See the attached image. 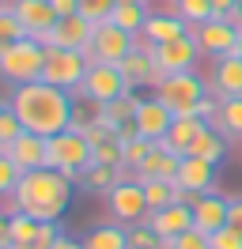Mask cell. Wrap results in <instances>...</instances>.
Returning <instances> with one entry per match:
<instances>
[{
	"label": "cell",
	"instance_id": "cell-6",
	"mask_svg": "<svg viewBox=\"0 0 242 249\" xmlns=\"http://www.w3.org/2000/svg\"><path fill=\"white\" fill-rule=\"evenodd\" d=\"M155 94L170 106L174 117H197V102H201L204 94H212V91L197 72H178V76H166L163 83L155 87Z\"/></svg>",
	"mask_w": 242,
	"mask_h": 249
},
{
	"label": "cell",
	"instance_id": "cell-20",
	"mask_svg": "<svg viewBox=\"0 0 242 249\" xmlns=\"http://www.w3.org/2000/svg\"><path fill=\"white\" fill-rule=\"evenodd\" d=\"M208 91L216 94V98H235V94H242V57L239 53H227V57L216 61L212 79H208Z\"/></svg>",
	"mask_w": 242,
	"mask_h": 249
},
{
	"label": "cell",
	"instance_id": "cell-24",
	"mask_svg": "<svg viewBox=\"0 0 242 249\" xmlns=\"http://www.w3.org/2000/svg\"><path fill=\"white\" fill-rule=\"evenodd\" d=\"M80 242H83V249H129V227H121V223H99Z\"/></svg>",
	"mask_w": 242,
	"mask_h": 249
},
{
	"label": "cell",
	"instance_id": "cell-16",
	"mask_svg": "<svg viewBox=\"0 0 242 249\" xmlns=\"http://www.w3.org/2000/svg\"><path fill=\"white\" fill-rule=\"evenodd\" d=\"M91 31H95V23H87L83 16H64L53 23V31L45 34L42 46H57V49H80L83 53V46L91 42Z\"/></svg>",
	"mask_w": 242,
	"mask_h": 249
},
{
	"label": "cell",
	"instance_id": "cell-17",
	"mask_svg": "<svg viewBox=\"0 0 242 249\" xmlns=\"http://www.w3.org/2000/svg\"><path fill=\"white\" fill-rule=\"evenodd\" d=\"M227 212H231V196H220V193H204L201 200L193 204V231L201 234H216L227 227Z\"/></svg>",
	"mask_w": 242,
	"mask_h": 249
},
{
	"label": "cell",
	"instance_id": "cell-1",
	"mask_svg": "<svg viewBox=\"0 0 242 249\" xmlns=\"http://www.w3.org/2000/svg\"><path fill=\"white\" fill-rule=\"evenodd\" d=\"M12 109L19 113V121L27 132L34 136H57L64 128H72V109H76V98L72 91H60L45 79H34V83H23V87H12L8 94Z\"/></svg>",
	"mask_w": 242,
	"mask_h": 249
},
{
	"label": "cell",
	"instance_id": "cell-11",
	"mask_svg": "<svg viewBox=\"0 0 242 249\" xmlns=\"http://www.w3.org/2000/svg\"><path fill=\"white\" fill-rule=\"evenodd\" d=\"M189 34L197 38V46H201V57H227V53H239V27L235 23H227L223 16L208 19V23H201V27H189Z\"/></svg>",
	"mask_w": 242,
	"mask_h": 249
},
{
	"label": "cell",
	"instance_id": "cell-15",
	"mask_svg": "<svg viewBox=\"0 0 242 249\" xmlns=\"http://www.w3.org/2000/svg\"><path fill=\"white\" fill-rule=\"evenodd\" d=\"M4 151L12 155V162H15L23 174L49 166V140H45V136H34V132H23V136H19V140H12Z\"/></svg>",
	"mask_w": 242,
	"mask_h": 249
},
{
	"label": "cell",
	"instance_id": "cell-2",
	"mask_svg": "<svg viewBox=\"0 0 242 249\" xmlns=\"http://www.w3.org/2000/svg\"><path fill=\"white\" fill-rule=\"evenodd\" d=\"M72 189H76V181L64 178L60 170H53V166L30 170L19 178L15 193L8 196L12 200L8 212H23V215L38 219V223H60V215L72 204Z\"/></svg>",
	"mask_w": 242,
	"mask_h": 249
},
{
	"label": "cell",
	"instance_id": "cell-33",
	"mask_svg": "<svg viewBox=\"0 0 242 249\" xmlns=\"http://www.w3.org/2000/svg\"><path fill=\"white\" fill-rule=\"evenodd\" d=\"M19 38H27V31H23V23H19V16L12 12V4L0 12V53L8 46H15Z\"/></svg>",
	"mask_w": 242,
	"mask_h": 249
},
{
	"label": "cell",
	"instance_id": "cell-3",
	"mask_svg": "<svg viewBox=\"0 0 242 249\" xmlns=\"http://www.w3.org/2000/svg\"><path fill=\"white\" fill-rule=\"evenodd\" d=\"M42 68H45V46L38 38H19L15 46L0 53V79H8L12 87L42 79Z\"/></svg>",
	"mask_w": 242,
	"mask_h": 249
},
{
	"label": "cell",
	"instance_id": "cell-35",
	"mask_svg": "<svg viewBox=\"0 0 242 249\" xmlns=\"http://www.w3.org/2000/svg\"><path fill=\"white\" fill-rule=\"evenodd\" d=\"M114 8H118V0H80V16L87 23H106L114 16Z\"/></svg>",
	"mask_w": 242,
	"mask_h": 249
},
{
	"label": "cell",
	"instance_id": "cell-31",
	"mask_svg": "<svg viewBox=\"0 0 242 249\" xmlns=\"http://www.w3.org/2000/svg\"><path fill=\"white\" fill-rule=\"evenodd\" d=\"M170 12H174V16H182L189 27H201V23L216 19L212 0H170Z\"/></svg>",
	"mask_w": 242,
	"mask_h": 249
},
{
	"label": "cell",
	"instance_id": "cell-49",
	"mask_svg": "<svg viewBox=\"0 0 242 249\" xmlns=\"http://www.w3.org/2000/svg\"><path fill=\"white\" fill-rule=\"evenodd\" d=\"M8 249H12V246H8Z\"/></svg>",
	"mask_w": 242,
	"mask_h": 249
},
{
	"label": "cell",
	"instance_id": "cell-13",
	"mask_svg": "<svg viewBox=\"0 0 242 249\" xmlns=\"http://www.w3.org/2000/svg\"><path fill=\"white\" fill-rule=\"evenodd\" d=\"M118 68H121V76L129 79V87H151V91H155V87L163 83L159 68H155V61H151V42H144V38L136 42V49L118 64Z\"/></svg>",
	"mask_w": 242,
	"mask_h": 249
},
{
	"label": "cell",
	"instance_id": "cell-46",
	"mask_svg": "<svg viewBox=\"0 0 242 249\" xmlns=\"http://www.w3.org/2000/svg\"><path fill=\"white\" fill-rule=\"evenodd\" d=\"M8 4H12V0H0V12H4V8H8Z\"/></svg>",
	"mask_w": 242,
	"mask_h": 249
},
{
	"label": "cell",
	"instance_id": "cell-30",
	"mask_svg": "<svg viewBox=\"0 0 242 249\" xmlns=\"http://www.w3.org/2000/svg\"><path fill=\"white\" fill-rule=\"evenodd\" d=\"M148 4H118L114 8V16H110V23H118L121 31H129V34H140L144 31V23H148Z\"/></svg>",
	"mask_w": 242,
	"mask_h": 249
},
{
	"label": "cell",
	"instance_id": "cell-5",
	"mask_svg": "<svg viewBox=\"0 0 242 249\" xmlns=\"http://www.w3.org/2000/svg\"><path fill=\"white\" fill-rule=\"evenodd\" d=\"M49 166L60 170L64 178H72L76 185H80L83 170L91 166V143L83 140V132L64 128L57 136H49Z\"/></svg>",
	"mask_w": 242,
	"mask_h": 249
},
{
	"label": "cell",
	"instance_id": "cell-39",
	"mask_svg": "<svg viewBox=\"0 0 242 249\" xmlns=\"http://www.w3.org/2000/svg\"><path fill=\"white\" fill-rule=\"evenodd\" d=\"M197 117H201L204 124H212L216 117H220V98H216V94H204V98L197 102Z\"/></svg>",
	"mask_w": 242,
	"mask_h": 249
},
{
	"label": "cell",
	"instance_id": "cell-9",
	"mask_svg": "<svg viewBox=\"0 0 242 249\" xmlns=\"http://www.w3.org/2000/svg\"><path fill=\"white\" fill-rule=\"evenodd\" d=\"M87 57L80 49H57V46H45V68H42V79L53 83L60 91H76L83 76H87Z\"/></svg>",
	"mask_w": 242,
	"mask_h": 249
},
{
	"label": "cell",
	"instance_id": "cell-28",
	"mask_svg": "<svg viewBox=\"0 0 242 249\" xmlns=\"http://www.w3.org/2000/svg\"><path fill=\"white\" fill-rule=\"evenodd\" d=\"M204 128V121L201 117H174V124H170V132L163 136V143L170 147V151H178V155H185L189 151V143L197 140V132Z\"/></svg>",
	"mask_w": 242,
	"mask_h": 249
},
{
	"label": "cell",
	"instance_id": "cell-45",
	"mask_svg": "<svg viewBox=\"0 0 242 249\" xmlns=\"http://www.w3.org/2000/svg\"><path fill=\"white\" fill-rule=\"evenodd\" d=\"M118 4H148V0H118Z\"/></svg>",
	"mask_w": 242,
	"mask_h": 249
},
{
	"label": "cell",
	"instance_id": "cell-32",
	"mask_svg": "<svg viewBox=\"0 0 242 249\" xmlns=\"http://www.w3.org/2000/svg\"><path fill=\"white\" fill-rule=\"evenodd\" d=\"M23 132H27V128L19 121V113L12 109V102H0V151H4L12 140H19Z\"/></svg>",
	"mask_w": 242,
	"mask_h": 249
},
{
	"label": "cell",
	"instance_id": "cell-21",
	"mask_svg": "<svg viewBox=\"0 0 242 249\" xmlns=\"http://www.w3.org/2000/svg\"><path fill=\"white\" fill-rule=\"evenodd\" d=\"M178 166H182V155L178 151H170L163 140L155 143V151L144 159V166L133 174L136 181H155V178H163V181H174L178 178Z\"/></svg>",
	"mask_w": 242,
	"mask_h": 249
},
{
	"label": "cell",
	"instance_id": "cell-34",
	"mask_svg": "<svg viewBox=\"0 0 242 249\" xmlns=\"http://www.w3.org/2000/svg\"><path fill=\"white\" fill-rule=\"evenodd\" d=\"M91 162H99V166H121V140L118 136H106L102 143H95L91 147Z\"/></svg>",
	"mask_w": 242,
	"mask_h": 249
},
{
	"label": "cell",
	"instance_id": "cell-48",
	"mask_svg": "<svg viewBox=\"0 0 242 249\" xmlns=\"http://www.w3.org/2000/svg\"><path fill=\"white\" fill-rule=\"evenodd\" d=\"M239 16H242V0H239Z\"/></svg>",
	"mask_w": 242,
	"mask_h": 249
},
{
	"label": "cell",
	"instance_id": "cell-14",
	"mask_svg": "<svg viewBox=\"0 0 242 249\" xmlns=\"http://www.w3.org/2000/svg\"><path fill=\"white\" fill-rule=\"evenodd\" d=\"M12 12L19 16L27 38H38V42H45V34L57 23V12H53L49 0H12Z\"/></svg>",
	"mask_w": 242,
	"mask_h": 249
},
{
	"label": "cell",
	"instance_id": "cell-25",
	"mask_svg": "<svg viewBox=\"0 0 242 249\" xmlns=\"http://www.w3.org/2000/svg\"><path fill=\"white\" fill-rule=\"evenodd\" d=\"M136 106H140V98L129 91V94H121V98H114V102L99 106V121H102L110 132H118L121 124H133L136 121Z\"/></svg>",
	"mask_w": 242,
	"mask_h": 249
},
{
	"label": "cell",
	"instance_id": "cell-41",
	"mask_svg": "<svg viewBox=\"0 0 242 249\" xmlns=\"http://www.w3.org/2000/svg\"><path fill=\"white\" fill-rule=\"evenodd\" d=\"M49 4H53L57 19H64V16H80V0H49Z\"/></svg>",
	"mask_w": 242,
	"mask_h": 249
},
{
	"label": "cell",
	"instance_id": "cell-12",
	"mask_svg": "<svg viewBox=\"0 0 242 249\" xmlns=\"http://www.w3.org/2000/svg\"><path fill=\"white\" fill-rule=\"evenodd\" d=\"M136 132L140 136H148V140H163L166 132H170V124H174V113L166 106L159 94H151V98H140V106H136Z\"/></svg>",
	"mask_w": 242,
	"mask_h": 249
},
{
	"label": "cell",
	"instance_id": "cell-42",
	"mask_svg": "<svg viewBox=\"0 0 242 249\" xmlns=\"http://www.w3.org/2000/svg\"><path fill=\"white\" fill-rule=\"evenodd\" d=\"M12 246V212H0V249Z\"/></svg>",
	"mask_w": 242,
	"mask_h": 249
},
{
	"label": "cell",
	"instance_id": "cell-26",
	"mask_svg": "<svg viewBox=\"0 0 242 249\" xmlns=\"http://www.w3.org/2000/svg\"><path fill=\"white\" fill-rule=\"evenodd\" d=\"M216 132H223L227 140H242V94L220 98V117L212 121Z\"/></svg>",
	"mask_w": 242,
	"mask_h": 249
},
{
	"label": "cell",
	"instance_id": "cell-4",
	"mask_svg": "<svg viewBox=\"0 0 242 249\" xmlns=\"http://www.w3.org/2000/svg\"><path fill=\"white\" fill-rule=\"evenodd\" d=\"M136 42H140V34L121 31L118 23L106 19V23H95L91 42L83 46V57H87V64H121L136 49Z\"/></svg>",
	"mask_w": 242,
	"mask_h": 249
},
{
	"label": "cell",
	"instance_id": "cell-37",
	"mask_svg": "<svg viewBox=\"0 0 242 249\" xmlns=\"http://www.w3.org/2000/svg\"><path fill=\"white\" fill-rule=\"evenodd\" d=\"M166 249H212V242H208V234H201V231H185L182 238L166 242Z\"/></svg>",
	"mask_w": 242,
	"mask_h": 249
},
{
	"label": "cell",
	"instance_id": "cell-10",
	"mask_svg": "<svg viewBox=\"0 0 242 249\" xmlns=\"http://www.w3.org/2000/svg\"><path fill=\"white\" fill-rule=\"evenodd\" d=\"M197 57H201V46H197L193 34L151 46V61H155V68H159V76H163V79L166 76H178V72H193Z\"/></svg>",
	"mask_w": 242,
	"mask_h": 249
},
{
	"label": "cell",
	"instance_id": "cell-47",
	"mask_svg": "<svg viewBox=\"0 0 242 249\" xmlns=\"http://www.w3.org/2000/svg\"><path fill=\"white\" fill-rule=\"evenodd\" d=\"M239 57H242V31H239Z\"/></svg>",
	"mask_w": 242,
	"mask_h": 249
},
{
	"label": "cell",
	"instance_id": "cell-43",
	"mask_svg": "<svg viewBox=\"0 0 242 249\" xmlns=\"http://www.w3.org/2000/svg\"><path fill=\"white\" fill-rule=\"evenodd\" d=\"M235 8H239V0H212V12H216V16H231V12H235Z\"/></svg>",
	"mask_w": 242,
	"mask_h": 249
},
{
	"label": "cell",
	"instance_id": "cell-38",
	"mask_svg": "<svg viewBox=\"0 0 242 249\" xmlns=\"http://www.w3.org/2000/svg\"><path fill=\"white\" fill-rule=\"evenodd\" d=\"M208 242H212V249H242V234L235 227H223V231L212 234Z\"/></svg>",
	"mask_w": 242,
	"mask_h": 249
},
{
	"label": "cell",
	"instance_id": "cell-36",
	"mask_svg": "<svg viewBox=\"0 0 242 249\" xmlns=\"http://www.w3.org/2000/svg\"><path fill=\"white\" fill-rule=\"evenodd\" d=\"M19 178H23V170L12 162L8 151H0V196H12L15 185H19Z\"/></svg>",
	"mask_w": 242,
	"mask_h": 249
},
{
	"label": "cell",
	"instance_id": "cell-40",
	"mask_svg": "<svg viewBox=\"0 0 242 249\" xmlns=\"http://www.w3.org/2000/svg\"><path fill=\"white\" fill-rule=\"evenodd\" d=\"M227 227L242 234V196H231V212H227Z\"/></svg>",
	"mask_w": 242,
	"mask_h": 249
},
{
	"label": "cell",
	"instance_id": "cell-19",
	"mask_svg": "<svg viewBox=\"0 0 242 249\" xmlns=\"http://www.w3.org/2000/svg\"><path fill=\"white\" fill-rule=\"evenodd\" d=\"M144 223H151V231L159 234L163 242H174V238H182L185 231H193V208H189V204H170L163 212H151Z\"/></svg>",
	"mask_w": 242,
	"mask_h": 249
},
{
	"label": "cell",
	"instance_id": "cell-29",
	"mask_svg": "<svg viewBox=\"0 0 242 249\" xmlns=\"http://www.w3.org/2000/svg\"><path fill=\"white\" fill-rule=\"evenodd\" d=\"M151 151H155V140H148V136H133V140H125V143H121V170L136 174Z\"/></svg>",
	"mask_w": 242,
	"mask_h": 249
},
{
	"label": "cell",
	"instance_id": "cell-18",
	"mask_svg": "<svg viewBox=\"0 0 242 249\" xmlns=\"http://www.w3.org/2000/svg\"><path fill=\"white\" fill-rule=\"evenodd\" d=\"M174 185H182L185 193H197V196L216 193V166L204 162V159H197V155H182V166H178Z\"/></svg>",
	"mask_w": 242,
	"mask_h": 249
},
{
	"label": "cell",
	"instance_id": "cell-44",
	"mask_svg": "<svg viewBox=\"0 0 242 249\" xmlns=\"http://www.w3.org/2000/svg\"><path fill=\"white\" fill-rule=\"evenodd\" d=\"M53 249H83V242H76V238H68V234H64V238H60Z\"/></svg>",
	"mask_w": 242,
	"mask_h": 249
},
{
	"label": "cell",
	"instance_id": "cell-7",
	"mask_svg": "<svg viewBox=\"0 0 242 249\" xmlns=\"http://www.w3.org/2000/svg\"><path fill=\"white\" fill-rule=\"evenodd\" d=\"M129 91L133 87H129V79L121 76L118 64H91L83 83L72 91V98H87L95 106H106V102H114V98H121V94H129Z\"/></svg>",
	"mask_w": 242,
	"mask_h": 249
},
{
	"label": "cell",
	"instance_id": "cell-22",
	"mask_svg": "<svg viewBox=\"0 0 242 249\" xmlns=\"http://www.w3.org/2000/svg\"><path fill=\"white\" fill-rule=\"evenodd\" d=\"M185 34H189V23L182 16H174V12H151L140 38L151 42V46H159V42H174V38H185Z\"/></svg>",
	"mask_w": 242,
	"mask_h": 249
},
{
	"label": "cell",
	"instance_id": "cell-27",
	"mask_svg": "<svg viewBox=\"0 0 242 249\" xmlns=\"http://www.w3.org/2000/svg\"><path fill=\"white\" fill-rule=\"evenodd\" d=\"M125 178H133V174L121 170V166H99V162H91L87 170H83V178H80V185L91 189V193H110V189L118 185V181H125Z\"/></svg>",
	"mask_w": 242,
	"mask_h": 249
},
{
	"label": "cell",
	"instance_id": "cell-23",
	"mask_svg": "<svg viewBox=\"0 0 242 249\" xmlns=\"http://www.w3.org/2000/svg\"><path fill=\"white\" fill-rule=\"evenodd\" d=\"M185 155H197V159H204V162H212V166H220V162L227 159V136L216 132L212 124H204V128L197 132V140L189 143Z\"/></svg>",
	"mask_w": 242,
	"mask_h": 249
},
{
	"label": "cell",
	"instance_id": "cell-8",
	"mask_svg": "<svg viewBox=\"0 0 242 249\" xmlns=\"http://www.w3.org/2000/svg\"><path fill=\"white\" fill-rule=\"evenodd\" d=\"M106 212H110V215H114V223H121V227L144 223V219L151 215L148 196H144V181H136V178L118 181V185L106 193Z\"/></svg>",
	"mask_w": 242,
	"mask_h": 249
}]
</instances>
